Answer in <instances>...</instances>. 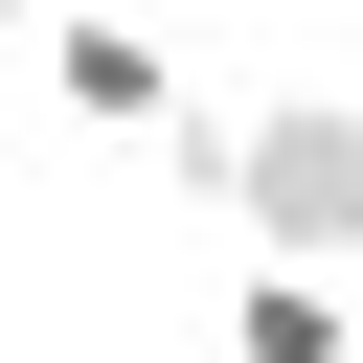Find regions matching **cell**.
<instances>
[{"mask_svg": "<svg viewBox=\"0 0 363 363\" xmlns=\"http://www.w3.org/2000/svg\"><path fill=\"white\" fill-rule=\"evenodd\" d=\"M182 159L227 182V227H250V250H363V91L227 113V136H182Z\"/></svg>", "mask_w": 363, "mask_h": 363, "instance_id": "1", "label": "cell"}, {"mask_svg": "<svg viewBox=\"0 0 363 363\" xmlns=\"http://www.w3.org/2000/svg\"><path fill=\"white\" fill-rule=\"evenodd\" d=\"M23 68H45L91 136H159V113H182V23H159V0H45Z\"/></svg>", "mask_w": 363, "mask_h": 363, "instance_id": "2", "label": "cell"}, {"mask_svg": "<svg viewBox=\"0 0 363 363\" xmlns=\"http://www.w3.org/2000/svg\"><path fill=\"white\" fill-rule=\"evenodd\" d=\"M227 363H363L340 272H318V250H250V295H227Z\"/></svg>", "mask_w": 363, "mask_h": 363, "instance_id": "3", "label": "cell"}, {"mask_svg": "<svg viewBox=\"0 0 363 363\" xmlns=\"http://www.w3.org/2000/svg\"><path fill=\"white\" fill-rule=\"evenodd\" d=\"M0 68H23V23H0Z\"/></svg>", "mask_w": 363, "mask_h": 363, "instance_id": "4", "label": "cell"}, {"mask_svg": "<svg viewBox=\"0 0 363 363\" xmlns=\"http://www.w3.org/2000/svg\"><path fill=\"white\" fill-rule=\"evenodd\" d=\"M0 23H45V0H0Z\"/></svg>", "mask_w": 363, "mask_h": 363, "instance_id": "5", "label": "cell"}]
</instances>
